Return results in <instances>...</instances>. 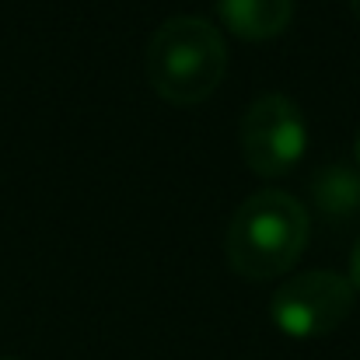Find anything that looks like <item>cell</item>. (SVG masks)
I'll list each match as a JSON object with an SVG mask.
<instances>
[{
	"mask_svg": "<svg viewBox=\"0 0 360 360\" xmlns=\"http://www.w3.org/2000/svg\"><path fill=\"white\" fill-rule=\"evenodd\" d=\"M308 248V210L283 189L252 193L228 224L224 252L245 280H276Z\"/></svg>",
	"mask_w": 360,
	"mask_h": 360,
	"instance_id": "cell-1",
	"label": "cell"
},
{
	"mask_svg": "<svg viewBox=\"0 0 360 360\" xmlns=\"http://www.w3.org/2000/svg\"><path fill=\"white\" fill-rule=\"evenodd\" d=\"M147 81L172 105L207 102L228 70L224 35L203 18H168L147 42Z\"/></svg>",
	"mask_w": 360,
	"mask_h": 360,
	"instance_id": "cell-2",
	"label": "cell"
},
{
	"mask_svg": "<svg viewBox=\"0 0 360 360\" xmlns=\"http://www.w3.org/2000/svg\"><path fill=\"white\" fill-rule=\"evenodd\" d=\"M354 297L357 290L350 276H340L333 269H311L276 287L269 301V319L283 336L319 340L347 322Z\"/></svg>",
	"mask_w": 360,
	"mask_h": 360,
	"instance_id": "cell-3",
	"label": "cell"
},
{
	"mask_svg": "<svg viewBox=\"0 0 360 360\" xmlns=\"http://www.w3.org/2000/svg\"><path fill=\"white\" fill-rule=\"evenodd\" d=\"M238 140L241 158L255 175L262 179L287 175L304 158V147H308L304 112L297 109L294 98L280 91H266L245 109Z\"/></svg>",
	"mask_w": 360,
	"mask_h": 360,
	"instance_id": "cell-4",
	"label": "cell"
},
{
	"mask_svg": "<svg viewBox=\"0 0 360 360\" xmlns=\"http://www.w3.org/2000/svg\"><path fill=\"white\" fill-rule=\"evenodd\" d=\"M217 14L231 35L245 42H269L290 25L294 0H217Z\"/></svg>",
	"mask_w": 360,
	"mask_h": 360,
	"instance_id": "cell-5",
	"label": "cell"
},
{
	"mask_svg": "<svg viewBox=\"0 0 360 360\" xmlns=\"http://www.w3.org/2000/svg\"><path fill=\"white\" fill-rule=\"evenodd\" d=\"M311 200L326 221H354L360 214V168L354 165H326L311 179Z\"/></svg>",
	"mask_w": 360,
	"mask_h": 360,
	"instance_id": "cell-6",
	"label": "cell"
},
{
	"mask_svg": "<svg viewBox=\"0 0 360 360\" xmlns=\"http://www.w3.org/2000/svg\"><path fill=\"white\" fill-rule=\"evenodd\" d=\"M350 283H354V290L360 294V241H357V248H354V259H350Z\"/></svg>",
	"mask_w": 360,
	"mask_h": 360,
	"instance_id": "cell-7",
	"label": "cell"
},
{
	"mask_svg": "<svg viewBox=\"0 0 360 360\" xmlns=\"http://www.w3.org/2000/svg\"><path fill=\"white\" fill-rule=\"evenodd\" d=\"M350 11H354V14L360 18V0H350Z\"/></svg>",
	"mask_w": 360,
	"mask_h": 360,
	"instance_id": "cell-8",
	"label": "cell"
},
{
	"mask_svg": "<svg viewBox=\"0 0 360 360\" xmlns=\"http://www.w3.org/2000/svg\"><path fill=\"white\" fill-rule=\"evenodd\" d=\"M354 150H357V168H360V129H357V143H354Z\"/></svg>",
	"mask_w": 360,
	"mask_h": 360,
	"instance_id": "cell-9",
	"label": "cell"
},
{
	"mask_svg": "<svg viewBox=\"0 0 360 360\" xmlns=\"http://www.w3.org/2000/svg\"><path fill=\"white\" fill-rule=\"evenodd\" d=\"M0 360H21V357H0Z\"/></svg>",
	"mask_w": 360,
	"mask_h": 360,
	"instance_id": "cell-10",
	"label": "cell"
}]
</instances>
